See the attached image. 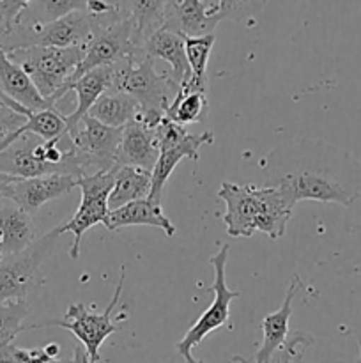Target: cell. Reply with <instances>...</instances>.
I'll list each match as a JSON object with an SVG mask.
<instances>
[{"mask_svg":"<svg viewBox=\"0 0 361 363\" xmlns=\"http://www.w3.org/2000/svg\"><path fill=\"white\" fill-rule=\"evenodd\" d=\"M138 50L144 55L151 57V59H163L165 62H168L170 67H172V73L170 74H172V78L179 85L191 78L184 38L177 34V32L168 30L165 27L159 28Z\"/></svg>","mask_w":361,"mask_h":363,"instance_id":"19","label":"cell"},{"mask_svg":"<svg viewBox=\"0 0 361 363\" xmlns=\"http://www.w3.org/2000/svg\"><path fill=\"white\" fill-rule=\"evenodd\" d=\"M127 9H130V6H127ZM133 32L134 23L130 13L122 20L96 27L91 43L85 46L84 60L80 62L69 84H73L74 80H78L96 67L115 66V64L126 60L127 57L134 55L137 48L133 45Z\"/></svg>","mask_w":361,"mask_h":363,"instance_id":"12","label":"cell"},{"mask_svg":"<svg viewBox=\"0 0 361 363\" xmlns=\"http://www.w3.org/2000/svg\"><path fill=\"white\" fill-rule=\"evenodd\" d=\"M218 199L225 204L223 223L232 238H250L264 233L271 240L285 234L294 206L273 186L222 183Z\"/></svg>","mask_w":361,"mask_h":363,"instance_id":"2","label":"cell"},{"mask_svg":"<svg viewBox=\"0 0 361 363\" xmlns=\"http://www.w3.org/2000/svg\"><path fill=\"white\" fill-rule=\"evenodd\" d=\"M6 257V255H4V250H2V245H0V261H2V259Z\"/></svg>","mask_w":361,"mask_h":363,"instance_id":"39","label":"cell"},{"mask_svg":"<svg viewBox=\"0 0 361 363\" xmlns=\"http://www.w3.org/2000/svg\"><path fill=\"white\" fill-rule=\"evenodd\" d=\"M112 78H113V66H103L96 67V69L88 71L84 77L74 80L73 84L67 85L66 92L73 91L76 94V108L66 116L67 130L78 123L81 117L87 116L91 106L105 94L106 91L112 89Z\"/></svg>","mask_w":361,"mask_h":363,"instance_id":"21","label":"cell"},{"mask_svg":"<svg viewBox=\"0 0 361 363\" xmlns=\"http://www.w3.org/2000/svg\"><path fill=\"white\" fill-rule=\"evenodd\" d=\"M262 186L278 188L287 201L340 204L361 201V163L345 149L314 138H292L262 160Z\"/></svg>","mask_w":361,"mask_h":363,"instance_id":"1","label":"cell"},{"mask_svg":"<svg viewBox=\"0 0 361 363\" xmlns=\"http://www.w3.org/2000/svg\"><path fill=\"white\" fill-rule=\"evenodd\" d=\"M23 43L6 48L53 46V48H85L94 35V20L87 11H76L50 23H32Z\"/></svg>","mask_w":361,"mask_h":363,"instance_id":"13","label":"cell"},{"mask_svg":"<svg viewBox=\"0 0 361 363\" xmlns=\"http://www.w3.org/2000/svg\"><path fill=\"white\" fill-rule=\"evenodd\" d=\"M28 315L27 300L0 303V347L13 344V340L25 330L23 321Z\"/></svg>","mask_w":361,"mask_h":363,"instance_id":"28","label":"cell"},{"mask_svg":"<svg viewBox=\"0 0 361 363\" xmlns=\"http://www.w3.org/2000/svg\"><path fill=\"white\" fill-rule=\"evenodd\" d=\"M14 181H18L16 177H13V176H7V174H2V172H0V186H6V184H11V183H14Z\"/></svg>","mask_w":361,"mask_h":363,"instance_id":"37","label":"cell"},{"mask_svg":"<svg viewBox=\"0 0 361 363\" xmlns=\"http://www.w3.org/2000/svg\"><path fill=\"white\" fill-rule=\"evenodd\" d=\"M0 363H21L16 358V346H6L0 347Z\"/></svg>","mask_w":361,"mask_h":363,"instance_id":"34","label":"cell"},{"mask_svg":"<svg viewBox=\"0 0 361 363\" xmlns=\"http://www.w3.org/2000/svg\"><path fill=\"white\" fill-rule=\"evenodd\" d=\"M45 351H46V354H48L50 358L57 360V357H59V353H60V347H59V344L52 342V344H48V346L45 347Z\"/></svg>","mask_w":361,"mask_h":363,"instance_id":"36","label":"cell"},{"mask_svg":"<svg viewBox=\"0 0 361 363\" xmlns=\"http://www.w3.org/2000/svg\"><path fill=\"white\" fill-rule=\"evenodd\" d=\"M30 7V2H0V28L4 34H11L14 25L20 21L23 11Z\"/></svg>","mask_w":361,"mask_h":363,"instance_id":"31","label":"cell"},{"mask_svg":"<svg viewBox=\"0 0 361 363\" xmlns=\"http://www.w3.org/2000/svg\"><path fill=\"white\" fill-rule=\"evenodd\" d=\"M7 201V199H6ZM38 240L32 215L13 202L0 201V245L4 255L18 254Z\"/></svg>","mask_w":361,"mask_h":363,"instance_id":"20","label":"cell"},{"mask_svg":"<svg viewBox=\"0 0 361 363\" xmlns=\"http://www.w3.org/2000/svg\"><path fill=\"white\" fill-rule=\"evenodd\" d=\"M229 252L230 247L223 243L222 247H219V250L209 259V264L214 269V282H212V293H214V298H212L211 305L204 311V314L188 328V332L184 333L183 339L176 344L177 353L184 358L186 363H200V360H195L191 351L197 346H200V342L205 337L211 335L212 332L222 328V326L229 321L230 303H232L236 298L241 296L239 291H232L227 286L225 266L227 259H229Z\"/></svg>","mask_w":361,"mask_h":363,"instance_id":"9","label":"cell"},{"mask_svg":"<svg viewBox=\"0 0 361 363\" xmlns=\"http://www.w3.org/2000/svg\"><path fill=\"white\" fill-rule=\"evenodd\" d=\"M131 225L156 227V229H161L168 238L176 234V225L166 216V213L163 211V204H156L149 199L130 202L122 208L110 211L105 227L110 233H117V230Z\"/></svg>","mask_w":361,"mask_h":363,"instance_id":"18","label":"cell"},{"mask_svg":"<svg viewBox=\"0 0 361 363\" xmlns=\"http://www.w3.org/2000/svg\"><path fill=\"white\" fill-rule=\"evenodd\" d=\"M311 344H314V337L308 335V333H303V332L292 333V335L289 337V340H287L285 346H283V350L280 351L278 354H275V358H273L269 363H296L301 358V354H303V351L306 350V347H310ZM232 362L250 363L248 358L241 357V354H234Z\"/></svg>","mask_w":361,"mask_h":363,"instance_id":"29","label":"cell"},{"mask_svg":"<svg viewBox=\"0 0 361 363\" xmlns=\"http://www.w3.org/2000/svg\"><path fill=\"white\" fill-rule=\"evenodd\" d=\"M209 113V98L205 92H180L166 112V119L179 126L197 124Z\"/></svg>","mask_w":361,"mask_h":363,"instance_id":"27","label":"cell"},{"mask_svg":"<svg viewBox=\"0 0 361 363\" xmlns=\"http://www.w3.org/2000/svg\"><path fill=\"white\" fill-rule=\"evenodd\" d=\"M6 52L14 62L23 67L39 94L55 105L57 99L66 94L71 78L84 60L85 48L25 46L6 48Z\"/></svg>","mask_w":361,"mask_h":363,"instance_id":"4","label":"cell"},{"mask_svg":"<svg viewBox=\"0 0 361 363\" xmlns=\"http://www.w3.org/2000/svg\"><path fill=\"white\" fill-rule=\"evenodd\" d=\"M78 181L80 177L62 176V174L18 179L4 186V199L16 204L28 215H34L46 202L69 194L73 188L78 186Z\"/></svg>","mask_w":361,"mask_h":363,"instance_id":"14","label":"cell"},{"mask_svg":"<svg viewBox=\"0 0 361 363\" xmlns=\"http://www.w3.org/2000/svg\"><path fill=\"white\" fill-rule=\"evenodd\" d=\"M88 117L96 119L98 123L108 128L122 130L126 124L140 116V105L131 96L117 91H106L91 110L87 112Z\"/></svg>","mask_w":361,"mask_h":363,"instance_id":"23","label":"cell"},{"mask_svg":"<svg viewBox=\"0 0 361 363\" xmlns=\"http://www.w3.org/2000/svg\"><path fill=\"white\" fill-rule=\"evenodd\" d=\"M52 363H92L88 360L87 353H85V350H81V346H76L74 347V353H73V358H64V360H53Z\"/></svg>","mask_w":361,"mask_h":363,"instance_id":"33","label":"cell"},{"mask_svg":"<svg viewBox=\"0 0 361 363\" xmlns=\"http://www.w3.org/2000/svg\"><path fill=\"white\" fill-rule=\"evenodd\" d=\"M301 287H303V284H301L299 275H294L292 280H290V286L287 287L285 300L280 305L278 311H275L273 314L265 315L262 319V342L255 357L248 358L250 363H269L275 358V354H278L283 350V346H285L290 337L289 323L290 314H292L294 298H296L297 291Z\"/></svg>","mask_w":361,"mask_h":363,"instance_id":"16","label":"cell"},{"mask_svg":"<svg viewBox=\"0 0 361 363\" xmlns=\"http://www.w3.org/2000/svg\"><path fill=\"white\" fill-rule=\"evenodd\" d=\"M35 4L45 14L41 23H50V21H55L71 13H76V11H85L87 7V2H80V0H46V2Z\"/></svg>","mask_w":361,"mask_h":363,"instance_id":"30","label":"cell"},{"mask_svg":"<svg viewBox=\"0 0 361 363\" xmlns=\"http://www.w3.org/2000/svg\"><path fill=\"white\" fill-rule=\"evenodd\" d=\"M180 85L170 73H159L154 67V59L144 55L140 50L113 66L112 89L124 92L140 105V119L156 128L176 101Z\"/></svg>","mask_w":361,"mask_h":363,"instance_id":"3","label":"cell"},{"mask_svg":"<svg viewBox=\"0 0 361 363\" xmlns=\"http://www.w3.org/2000/svg\"><path fill=\"white\" fill-rule=\"evenodd\" d=\"M0 92L30 112L55 108L52 101L39 94L23 67L7 55L4 45H0Z\"/></svg>","mask_w":361,"mask_h":363,"instance_id":"17","label":"cell"},{"mask_svg":"<svg viewBox=\"0 0 361 363\" xmlns=\"http://www.w3.org/2000/svg\"><path fill=\"white\" fill-rule=\"evenodd\" d=\"M76 158L85 176L94 172H110L115 169V155L122 130L108 128L85 116L67 130Z\"/></svg>","mask_w":361,"mask_h":363,"instance_id":"11","label":"cell"},{"mask_svg":"<svg viewBox=\"0 0 361 363\" xmlns=\"http://www.w3.org/2000/svg\"><path fill=\"white\" fill-rule=\"evenodd\" d=\"M27 121V117L21 113L14 112V110L0 106V144L6 140L9 135H13L18 128H21Z\"/></svg>","mask_w":361,"mask_h":363,"instance_id":"32","label":"cell"},{"mask_svg":"<svg viewBox=\"0 0 361 363\" xmlns=\"http://www.w3.org/2000/svg\"><path fill=\"white\" fill-rule=\"evenodd\" d=\"M25 133H30L39 137L45 142L57 140V138L62 137L64 133H67V124H66V116L59 112L57 108H46V110H38V112H30L27 116V121L21 128H18L13 135L6 138V140L0 144V151L9 147L18 137Z\"/></svg>","mask_w":361,"mask_h":363,"instance_id":"25","label":"cell"},{"mask_svg":"<svg viewBox=\"0 0 361 363\" xmlns=\"http://www.w3.org/2000/svg\"><path fill=\"white\" fill-rule=\"evenodd\" d=\"M0 106H6V108H11V110H14V112L21 113V116H25V117H27L28 113H30V110L23 108V106H20V105H18V103H14L13 99L6 98V96H4L2 92H0Z\"/></svg>","mask_w":361,"mask_h":363,"instance_id":"35","label":"cell"},{"mask_svg":"<svg viewBox=\"0 0 361 363\" xmlns=\"http://www.w3.org/2000/svg\"><path fill=\"white\" fill-rule=\"evenodd\" d=\"M127 6L134 23L133 45L138 50L154 32L165 27V2L140 0V2H127Z\"/></svg>","mask_w":361,"mask_h":363,"instance_id":"26","label":"cell"},{"mask_svg":"<svg viewBox=\"0 0 361 363\" xmlns=\"http://www.w3.org/2000/svg\"><path fill=\"white\" fill-rule=\"evenodd\" d=\"M156 140H158L159 158L156 167L152 169V186L149 201L156 204H163V195H165L166 181L172 176L173 169L183 158L198 162L200 158L202 145H207L214 142L212 131L204 133H190V130L179 124L172 123L165 117L161 123L156 126Z\"/></svg>","mask_w":361,"mask_h":363,"instance_id":"8","label":"cell"},{"mask_svg":"<svg viewBox=\"0 0 361 363\" xmlns=\"http://www.w3.org/2000/svg\"><path fill=\"white\" fill-rule=\"evenodd\" d=\"M60 236L59 227H55L25 250L6 255L0 261V303L27 300L28 294L39 286L42 264L57 250Z\"/></svg>","mask_w":361,"mask_h":363,"instance_id":"7","label":"cell"},{"mask_svg":"<svg viewBox=\"0 0 361 363\" xmlns=\"http://www.w3.org/2000/svg\"><path fill=\"white\" fill-rule=\"evenodd\" d=\"M357 347H360V354H357V362L356 363H361V340L357 342Z\"/></svg>","mask_w":361,"mask_h":363,"instance_id":"38","label":"cell"},{"mask_svg":"<svg viewBox=\"0 0 361 363\" xmlns=\"http://www.w3.org/2000/svg\"><path fill=\"white\" fill-rule=\"evenodd\" d=\"M260 9V2H223V0H170L165 2V28L183 38L212 34L219 21L239 20Z\"/></svg>","mask_w":361,"mask_h":363,"instance_id":"5","label":"cell"},{"mask_svg":"<svg viewBox=\"0 0 361 363\" xmlns=\"http://www.w3.org/2000/svg\"><path fill=\"white\" fill-rule=\"evenodd\" d=\"M124 280H126V269H124V266H120L119 282H117L112 300H110V305L105 308V312H88V308L84 303H71L62 319L25 326V330L48 328V326H57V328L67 330V332H71L80 340V346H84L88 360L92 363H98L101 360L99 350H101L103 342L110 335L120 332V325H115L112 319L113 311L119 305L120 294H122Z\"/></svg>","mask_w":361,"mask_h":363,"instance_id":"6","label":"cell"},{"mask_svg":"<svg viewBox=\"0 0 361 363\" xmlns=\"http://www.w3.org/2000/svg\"><path fill=\"white\" fill-rule=\"evenodd\" d=\"M6 186H7V184H6ZM2 199H4V186H0V201H2Z\"/></svg>","mask_w":361,"mask_h":363,"instance_id":"40","label":"cell"},{"mask_svg":"<svg viewBox=\"0 0 361 363\" xmlns=\"http://www.w3.org/2000/svg\"><path fill=\"white\" fill-rule=\"evenodd\" d=\"M200 363H204V362H200Z\"/></svg>","mask_w":361,"mask_h":363,"instance_id":"41","label":"cell"},{"mask_svg":"<svg viewBox=\"0 0 361 363\" xmlns=\"http://www.w3.org/2000/svg\"><path fill=\"white\" fill-rule=\"evenodd\" d=\"M113 179H115V174L113 170H110V172L88 174L78 181V188L81 190L80 206L69 222L59 225L60 234L71 233L74 236L73 247L69 250L71 259L80 257L81 238L91 227L98 225V223L106 225L110 215L108 199L113 190Z\"/></svg>","mask_w":361,"mask_h":363,"instance_id":"10","label":"cell"},{"mask_svg":"<svg viewBox=\"0 0 361 363\" xmlns=\"http://www.w3.org/2000/svg\"><path fill=\"white\" fill-rule=\"evenodd\" d=\"M159 158L156 128L149 126L140 116L122 128L119 147L115 155V167H138L152 172Z\"/></svg>","mask_w":361,"mask_h":363,"instance_id":"15","label":"cell"},{"mask_svg":"<svg viewBox=\"0 0 361 363\" xmlns=\"http://www.w3.org/2000/svg\"><path fill=\"white\" fill-rule=\"evenodd\" d=\"M113 190L108 199L110 211L119 209L130 202L149 199L152 186V172L138 167H115L113 169Z\"/></svg>","mask_w":361,"mask_h":363,"instance_id":"22","label":"cell"},{"mask_svg":"<svg viewBox=\"0 0 361 363\" xmlns=\"http://www.w3.org/2000/svg\"><path fill=\"white\" fill-rule=\"evenodd\" d=\"M214 41V34L200 35V38H184L191 78L180 84V92H205L207 94V64Z\"/></svg>","mask_w":361,"mask_h":363,"instance_id":"24","label":"cell"}]
</instances>
